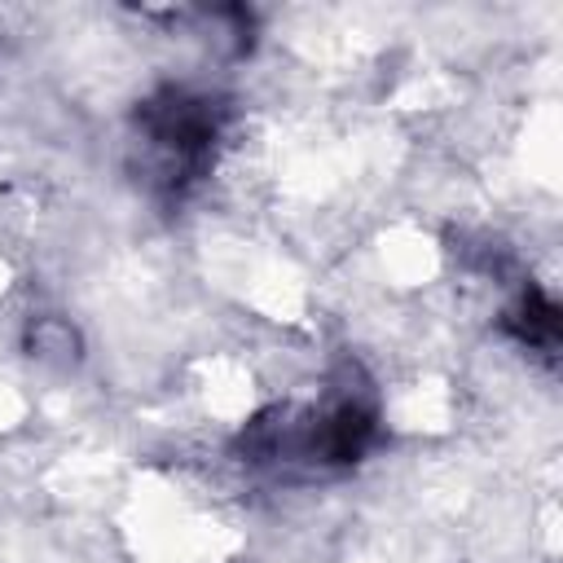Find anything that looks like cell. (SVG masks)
<instances>
[{
    "mask_svg": "<svg viewBox=\"0 0 563 563\" xmlns=\"http://www.w3.org/2000/svg\"><path fill=\"white\" fill-rule=\"evenodd\" d=\"M145 128L154 136V145L163 154H172L180 163V172L202 167L211 141H216V114L207 101L185 97V92H167L158 101L145 106Z\"/></svg>",
    "mask_w": 563,
    "mask_h": 563,
    "instance_id": "cell-1",
    "label": "cell"
},
{
    "mask_svg": "<svg viewBox=\"0 0 563 563\" xmlns=\"http://www.w3.org/2000/svg\"><path fill=\"white\" fill-rule=\"evenodd\" d=\"M515 334L523 339V343H532V347H554L559 343V308L545 299V295H528L523 299V312H519V321H515Z\"/></svg>",
    "mask_w": 563,
    "mask_h": 563,
    "instance_id": "cell-2",
    "label": "cell"
}]
</instances>
